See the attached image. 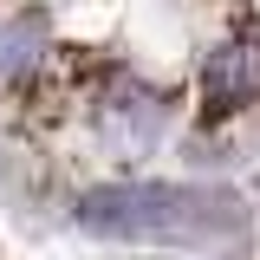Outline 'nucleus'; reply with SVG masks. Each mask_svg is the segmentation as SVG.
<instances>
[{
    "mask_svg": "<svg viewBox=\"0 0 260 260\" xmlns=\"http://www.w3.org/2000/svg\"><path fill=\"white\" fill-rule=\"evenodd\" d=\"M247 104H260V32L228 39L202 72V117H234Z\"/></svg>",
    "mask_w": 260,
    "mask_h": 260,
    "instance_id": "f03ea898",
    "label": "nucleus"
},
{
    "mask_svg": "<svg viewBox=\"0 0 260 260\" xmlns=\"http://www.w3.org/2000/svg\"><path fill=\"white\" fill-rule=\"evenodd\" d=\"M78 221L130 247H228L247 234V202L195 182H111L78 202Z\"/></svg>",
    "mask_w": 260,
    "mask_h": 260,
    "instance_id": "f257e3e1",
    "label": "nucleus"
}]
</instances>
